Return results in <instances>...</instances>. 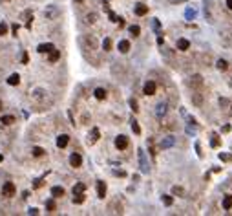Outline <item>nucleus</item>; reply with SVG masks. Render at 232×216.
<instances>
[{
    "label": "nucleus",
    "mask_w": 232,
    "mask_h": 216,
    "mask_svg": "<svg viewBox=\"0 0 232 216\" xmlns=\"http://www.w3.org/2000/svg\"><path fill=\"white\" fill-rule=\"evenodd\" d=\"M81 42H82V48H84L86 51H95L99 48V40H97V37H93V35H84L81 39Z\"/></svg>",
    "instance_id": "nucleus-1"
},
{
    "label": "nucleus",
    "mask_w": 232,
    "mask_h": 216,
    "mask_svg": "<svg viewBox=\"0 0 232 216\" xmlns=\"http://www.w3.org/2000/svg\"><path fill=\"white\" fill-rule=\"evenodd\" d=\"M137 158H139V165H141L143 174H148V172H150V165H148V159H146L145 150H141V148H139V150H137Z\"/></svg>",
    "instance_id": "nucleus-2"
},
{
    "label": "nucleus",
    "mask_w": 232,
    "mask_h": 216,
    "mask_svg": "<svg viewBox=\"0 0 232 216\" xmlns=\"http://www.w3.org/2000/svg\"><path fill=\"white\" fill-rule=\"evenodd\" d=\"M201 84H203V77H201L199 73H196V75H190L188 79H187V86L192 88V90H198Z\"/></svg>",
    "instance_id": "nucleus-3"
},
{
    "label": "nucleus",
    "mask_w": 232,
    "mask_h": 216,
    "mask_svg": "<svg viewBox=\"0 0 232 216\" xmlns=\"http://www.w3.org/2000/svg\"><path fill=\"white\" fill-rule=\"evenodd\" d=\"M108 209H110V211H113L115 214H123V213H124V205H123L121 198H115V200H113V203H110Z\"/></svg>",
    "instance_id": "nucleus-4"
},
{
    "label": "nucleus",
    "mask_w": 232,
    "mask_h": 216,
    "mask_svg": "<svg viewBox=\"0 0 232 216\" xmlns=\"http://www.w3.org/2000/svg\"><path fill=\"white\" fill-rule=\"evenodd\" d=\"M156 90H157L156 81H146V83H145V86H143V94H145V95H154V94H156Z\"/></svg>",
    "instance_id": "nucleus-5"
},
{
    "label": "nucleus",
    "mask_w": 232,
    "mask_h": 216,
    "mask_svg": "<svg viewBox=\"0 0 232 216\" xmlns=\"http://www.w3.org/2000/svg\"><path fill=\"white\" fill-rule=\"evenodd\" d=\"M212 2L210 0H205L203 2V13H205V19L208 22H214V17H212Z\"/></svg>",
    "instance_id": "nucleus-6"
},
{
    "label": "nucleus",
    "mask_w": 232,
    "mask_h": 216,
    "mask_svg": "<svg viewBox=\"0 0 232 216\" xmlns=\"http://www.w3.org/2000/svg\"><path fill=\"white\" fill-rule=\"evenodd\" d=\"M112 73H113V75H115L117 79H124V75H126V72H124L123 64H119V62L112 64Z\"/></svg>",
    "instance_id": "nucleus-7"
},
{
    "label": "nucleus",
    "mask_w": 232,
    "mask_h": 216,
    "mask_svg": "<svg viewBox=\"0 0 232 216\" xmlns=\"http://www.w3.org/2000/svg\"><path fill=\"white\" fill-rule=\"evenodd\" d=\"M15 185H13V181H6L4 183V187H2V194L4 196H8V198H11V196L15 194Z\"/></svg>",
    "instance_id": "nucleus-8"
},
{
    "label": "nucleus",
    "mask_w": 232,
    "mask_h": 216,
    "mask_svg": "<svg viewBox=\"0 0 232 216\" xmlns=\"http://www.w3.org/2000/svg\"><path fill=\"white\" fill-rule=\"evenodd\" d=\"M70 165L75 167V169H79V167L82 165V156H81L79 152H73V154L70 156Z\"/></svg>",
    "instance_id": "nucleus-9"
},
{
    "label": "nucleus",
    "mask_w": 232,
    "mask_h": 216,
    "mask_svg": "<svg viewBox=\"0 0 232 216\" xmlns=\"http://www.w3.org/2000/svg\"><path fill=\"white\" fill-rule=\"evenodd\" d=\"M115 147H117V150H126V147H128L126 136H117L115 138Z\"/></svg>",
    "instance_id": "nucleus-10"
},
{
    "label": "nucleus",
    "mask_w": 232,
    "mask_h": 216,
    "mask_svg": "<svg viewBox=\"0 0 232 216\" xmlns=\"http://www.w3.org/2000/svg\"><path fill=\"white\" fill-rule=\"evenodd\" d=\"M97 196H99L101 200H104L106 198V183L103 181V180L97 181Z\"/></svg>",
    "instance_id": "nucleus-11"
},
{
    "label": "nucleus",
    "mask_w": 232,
    "mask_h": 216,
    "mask_svg": "<svg viewBox=\"0 0 232 216\" xmlns=\"http://www.w3.org/2000/svg\"><path fill=\"white\" fill-rule=\"evenodd\" d=\"M166 112H168V105L166 103H159L156 106V117H163Z\"/></svg>",
    "instance_id": "nucleus-12"
},
{
    "label": "nucleus",
    "mask_w": 232,
    "mask_h": 216,
    "mask_svg": "<svg viewBox=\"0 0 232 216\" xmlns=\"http://www.w3.org/2000/svg\"><path fill=\"white\" fill-rule=\"evenodd\" d=\"M198 61H199V64H203V66H210L212 64V57L208 53H199L198 55Z\"/></svg>",
    "instance_id": "nucleus-13"
},
{
    "label": "nucleus",
    "mask_w": 232,
    "mask_h": 216,
    "mask_svg": "<svg viewBox=\"0 0 232 216\" xmlns=\"http://www.w3.org/2000/svg\"><path fill=\"white\" fill-rule=\"evenodd\" d=\"M68 143H70V136H68V134H61V136L57 138V147H59V148H64Z\"/></svg>",
    "instance_id": "nucleus-14"
},
{
    "label": "nucleus",
    "mask_w": 232,
    "mask_h": 216,
    "mask_svg": "<svg viewBox=\"0 0 232 216\" xmlns=\"http://www.w3.org/2000/svg\"><path fill=\"white\" fill-rule=\"evenodd\" d=\"M97 20H99V15H97V13H88V15L84 17V24H86V26H93Z\"/></svg>",
    "instance_id": "nucleus-15"
},
{
    "label": "nucleus",
    "mask_w": 232,
    "mask_h": 216,
    "mask_svg": "<svg viewBox=\"0 0 232 216\" xmlns=\"http://www.w3.org/2000/svg\"><path fill=\"white\" fill-rule=\"evenodd\" d=\"M59 15H61V11L57 9L55 6H50V8L46 9V17H48V19H55V17H59Z\"/></svg>",
    "instance_id": "nucleus-16"
},
{
    "label": "nucleus",
    "mask_w": 232,
    "mask_h": 216,
    "mask_svg": "<svg viewBox=\"0 0 232 216\" xmlns=\"http://www.w3.org/2000/svg\"><path fill=\"white\" fill-rule=\"evenodd\" d=\"M53 48H55V46H53V44H39V48H37V51H39V53H50V51H51Z\"/></svg>",
    "instance_id": "nucleus-17"
},
{
    "label": "nucleus",
    "mask_w": 232,
    "mask_h": 216,
    "mask_svg": "<svg viewBox=\"0 0 232 216\" xmlns=\"http://www.w3.org/2000/svg\"><path fill=\"white\" fill-rule=\"evenodd\" d=\"M192 103H194V105H196V106H203V103H205V101H203V95H201V94H192Z\"/></svg>",
    "instance_id": "nucleus-18"
},
{
    "label": "nucleus",
    "mask_w": 232,
    "mask_h": 216,
    "mask_svg": "<svg viewBox=\"0 0 232 216\" xmlns=\"http://www.w3.org/2000/svg\"><path fill=\"white\" fill-rule=\"evenodd\" d=\"M190 48V42L187 40V39H179L177 40V50H181V51H187Z\"/></svg>",
    "instance_id": "nucleus-19"
},
{
    "label": "nucleus",
    "mask_w": 232,
    "mask_h": 216,
    "mask_svg": "<svg viewBox=\"0 0 232 216\" xmlns=\"http://www.w3.org/2000/svg\"><path fill=\"white\" fill-rule=\"evenodd\" d=\"M146 13H148V8L145 4H137V6H135V15H137V17H143V15H146Z\"/></svg>",
    "instance_id": "nucleus-20"
},
{
    "label": "nucleus",
    "mask_w": 232,
    "mask_h": 216,
    "mask_svg": "<svg viewBox=\"0 0 232 216\" xmlns=\"http://www.w3.org/2000/svg\"><path fill=\"white\" fill-rule=\"evenodd\" d=\"M176 143V139L172 138V136H168V138H165V139L161 141V148H168V147H172Z\"/></svg>",
    "instance_id": "nucleus-21"
},
{
    "label": "nucleus",
    "mask_w": 232,
    "mask_h": 216,
    "mask_svg": "<svg viewBox=\"0 0 232 216\" xmlns=\"http://www.w3.org/2000/svg\"><path fill=\"white\" fill-rule=\"evenodd\" d=\"M219 106H221L223 110H230V112H232V103L229 101V99L221 97V99H219Z\"/></svg>",
    "instance_id": "nucleus-22"
},
{
    "label": "nucleus",
    "mask_w": 232,
    "mask_h": 216,
    "mask_svg": "<svg viewBox=\"0 0 232 216\" xmlns=\"http://www.w3.org/2000/svg\"><path fill=\"white\" fill-rule=\"evenodd\" d=\"M119 51H121V53H128V51H130V42H128V40H121V42H119Z\"/></svg>",
    "instance_id": "nucleus-23"
},
{
    "label": "nucleus",
    "mask_w": 232,
    "mask_h": 216,
    "mask_svg": "<svg viewBox=\"0 0 232 216\" xmlns=\"http://www.w3.org/2000/svg\"><path fill=\"white\" fill-rule=\"evenodd\" d=\"M59 59H61V51H59V50H55V48H53L51 51H50V62H57V61H59Z\"/></svg>",
    "instance_id": "nucleus-24"
},
{
    "label": "nucleus",
    "mask_w": 232,
    "mask_h": 216,
    "mask_svg": "<svg viewBox=\"0 0 232 216\" xmlns=\"http://www.w3.org/2000/svg\"><path fill=\"white\" fill-rule=\"evenodd\" d=\"M99 136H101V132H99L97 128H93L92 132H90V139H88V143H90V145H92V143H95V141L99 139Z\"/></svg>",
    "instance_id": "nucleus-25"
},
{
    "label": "nucleus",
    "mask_w": 232,
    "mask_h": 216,
    "mask_svg": "<svg viewBox=\"0 0 232 216\" xmlns=\"http://www.w3.org/2000/svg\"><path fill=\"white\" fill-rule=\"evenodd\" d=\"M223 209H232V194H227L225 198H223Z\"/></svg>",
    "instance_id": "nucleus-26"
},
{
    "label": "nucleus",
    "mask_w": 232,
    "mask_h": 216,
    "mask_svg": "<svg viewBox=\"0 0 232 216\" xmlns=\"http://www.w3.org/2000/svg\"><path fill=\"white\" fill-rule=\"evenodd\" d=\"M8 83H9L11 86L18 84V83H20V75H18V73H11V75H9V79H8Z\"/></svg>",
    "instance_id": "nucleus-27"
},
{
    "label": "nucleus",
    "mask_w": 232,
    "mask_h": 216,
    "mask_svg": "<svg viewBox=\"0 0 232 216\" xmlns=\"http://www.w3.org/2000/svg\"><path fill=\"white\" fill-rule=\"evenodd\" d=\"M172 194L174 196H183V198H185V189H181L179 185H174V187H172Z\"/></svg>",
    "instance_id": "nucleus-28"
},
{
    "label": "nucleus",
    "mask_w": 232,
    "mask_h": 216,
    "mask_svg": "<svg viewBox=\"0 0 232 216\" xmlns=\"http://www.w3.org/2000/svg\"><path fill=\"white\" fill-rule=\"evenodd\" d=\"M93 95H95L97 99H104V97H106V90H104V88H95Z\"/></svg>",
    "instance_id": "nucleus-29"
},
{
    "label": "nucleus",
    "mask_w": 232,
    "mask_h": 216,
    "mask_svg": "<svg viewBox=\"0 0 232 216\" xmlns=\"http://www.w3.org/2000/svg\"><path fill=\"white\" fill-rule=\"evenodd\" d=\"M84 191H86V185L84 183H75L73 194H81V192H84Z\"/></svg>",
    "instance_id": "nucleus-30"
},
{
    "label": "nucleus",
    "mask_w": 232,
    "mask_h": 216,
    "mask_svg": "<svg viewBox=\"0 0 232 216\" xmlns=\"http://www.w3.org/2000/svg\"><path fill=\"white\" fill-rule=\"evenodd\" d=\"M216 66H218V68H219L221 72H225V70H229V62H227L225 59H219V61L216 62Z\"/></svg>",
    "instance_id": "nucleus-31"
},
{
    "label": "nucleus",
    "mask_w": 232,
    "mask_h": 216,
    "mask_svg": "<svg viewBox=\"0 0 232 216\" xmlns=\"http://www.w3.org/2000/svg\"><path fill=\"white\" fill-rule=\"evenodd\" d=\"M103 50H104V51H112V39H110V37H106V39H104V42H103Z\"/></svg>",
    "instance_id": "nucleus-32"
},
{
    "label": "nucleus",
    "mask_w": 232,
    "mask_h": 216,
    "mask_svg": "<svg viewBox=\"0 0 232 216\" xmlns=\"http://www.w3.org/2000/svg\"><path fill=\"white\" fill-rule=\"evenodd\" d=\"M51 194L55 196V198L64 196V189H62V187H53V189H51Z\"/></svg>",
    "instance_id": "nucleus-33"
},
{
    "label": "nucleus",
    "mask_w": 232,
    "mask_h": 216,
    "mask_svg": "<svg viewBox=\"0 0 232 216\" xmlns=\"http://www.w3.org/2000/svg\"><path fill=\"white\" fill-rule=\"evenodd\" d=\"M0 123H4V125H13V123H15V117H13V116H4V117L0 119Z\"/></svg>",
    "instance_id": "nucleus-34"
},
{
    "label": "nucleus",
    "mask_w": 232,
    "mask_h": 216,
    "mask_svg": "<svg viewBox=\"0 0 232 216\" xmlns=\"http://www.w3.org/2000/svg\"><path fill=\"white\" fill-rule=\"evenodd\" d=\"M84 200H86L84 192H81V194H75V198H73V203H77V205H79V203H82Z\"/></svg>",
    "instance_id": "nucleus-35"
},
{
    "label": "nucleus",
    "mask_w": 232,
    "mask_h": 216,
    "mask_svg": "<svg viewBox=\"0 0 232 216\" xmlns=\"http://www.w3.org/2000/svg\"><path fill=\"white\" fill-rule=\"evenodd\" d=\"M128 31H130V35L137 37L139 33H141V28H139V26H130V28H128Z\"/></svg>",
    "instance_id": "nucleus-36"
},
{
    "label": "nucleus",
    "mask_w": 232,
    "mask_h": 216,
    "mask_svg": "<svg viewBox=\"0 0 232 216\" xmlns=\"http://www.w3.org/2000/svg\"><path fill=\"white\" fill-rule=\"evenodd\" d=\"M185 17H187V20H192V19L196 17V11L192 9V8H188V9L185 11Z\"/></svg>",
    "instance_id": "nucleus-37"
},
{
    "label": "nucleus",
    "mask_w": 232,
    "mask_h": 216,
    "mask_svg": "<svg viewBox=\"0 0 232 216\" xmlns=\"http://www.w3.org/2000/svg\"><path fill=\"white\" fill-rule=\"evenodd\" d=\"M46 209H48L50 213H53V211L57 209V205H55V202H53V200H48V202H46Z\"/></svg>",
    "instance_id": "nucleus-38"
},
{
    "label": "nucleus",
    "mask_w": 232,
    "mask_h": 216,
    "mask_svg": "<svg viewBox=\"0 0 232 216\" xmlns=\"http://www.w3.org/2000/svg\"><path fill=\"white\" fill-rule=\"evenodd\" d=\"M210 145H212V147H219V145H221V139H219L218 136H212V139H210Z\"/></svg>",
    "instance_id": "nucleus-39"
},
{
    "label": "nucleus",
    "mask_w": 232,
    "mask_h": 216,
    "mask_svg": "<svg viewBox=\"0 0 232 216\" xmlns=\"http://www.w3.org/2000/svg\"><path fill=\"white\" fill-rule=\"evenodd\" d=\"M42 97H44V90H35L33 92V99H39L40 101Z\"/></svg>",
    "instance_id": "nucleus-40"
},
{
    "label": "nucleus",
    "mask_w": 232,
    "mask_h": 216,
    "mask_svg": "<svg viewBox=\"0 0 232 216\" xmlns=\"http://www.w3.org/2000/svg\"><path fill=\"white\" fill-rule=\"evenodd\" d=\"M31 152H33V156H35V158H40V156L44 154V150L40 148V147H35V148H33Z\"/></svg>",
    "instance_id": "nucleus-41"
},
{
    "label": "nucleus",
    "mask_w": 232,
    "mask_h": 216,
    "mask_svg": "<svg viewBox=\"0 0 232 216\" xmlns=\"http://www.w3.org/2000/svg\"><path fill=\"white\" fill-rule=\"evenodd\" d=\"M132 130H134V134H141V127L137 125V121H132Z\"/></svg>",
    "instance_id": "nucleus-42"
},
{
    "label": "nucleus",
    "mask_w": 232,
    "mask_h": 216,
    "mask_svg": "<svg viewBox=\"0 0 232 216\" xmlns=\"http://www.w3.org/2000/svg\"><path fill=\"white\" fill-rule=\"evenodd\" d=\"M130 106H132L134 112H139V105H137V101H135V99H130Z\"/></svg>",
    "instance_id": "nucleus-43"
},
{
    "label": "nucleus",
    "mask_w": 232,
    "mask_h": 216,
    "mask_svg": "<svg viewBox=\"0 0 232 216\" xmlns=\"http://www.w3.org/2000/svg\"><path fill=\"white\" fill-rule=\"evenodd\" d=\"M219 158H221L223 161H232V154H225V152H221Z\"/></svg>",
    "instance_id": "nucleus-44"
},
{
    "label": "nucleus",
    "mask_w": 232,
    "mask_h": 216,
    "mask_svg": "<svg viewBox=\"0 0 232 216\" xmlns=\"http://www.w3.org/2000/svg\"><path fill=\"white\" fill-rule=\"evenodd\" d=\"M6 33H8V24L0 22V35H6Z\"/></svg>",
    "instance_id": "nucleus-45"
},
{
    "label": "nucleus",
    "mask_w": 232,
    "mask_h": 216,
    "mask_svg": "<svg viewBox=\"0 0 232 216\" xmlns=\"http://www.w3.org/2000/svg\"><path fill=\"white\" fill-rule=\"evenodd\" d=\"M172 202H174V200H172V196H163V203H165V205H172Z\"/></svg>",
    "instance_id": "nucleus-46"
},
{
    "label": "nucleus",
    "mask_w": 232,
    "mask_h": 216,
    "mask_svg": "<svg viewBox=\"0 0 232 216\" xmlns=\"http://www.w3.org/2000/svg\"><path fill=\"white\" fill-rule=\"evenodd\" d=\"M152 28H154V30H159V28H161V22H159L157 19H154V20H152Z\"/></svg>",
    "instance_id": "nucleus-47"
},
{
    "label": "nucleus",
    "mask_w": 232,
    "mask_h": 216,
    "mask_svg": "<svg viewBox=\"0 0 232 216\" xmlns=\"http://www.w3.org/2000/svg\"><path fill=\"white\" fill-rule=\"evenodd\" d=\"M188 125H190V130H194L198 123H196V119H194V117H188Z\"/></svg>",
    "instance_id": "nucleus-48"
},
{
    "label": "nucleus",
    "mask_w": 232,
    "mask_h": 216,
    "mask_svg": "<svg viewBox=\"0 0 232 216\" xmlns=\"http://www.w3.org/2000/svg\"><path fill=\"white\" fill-rule=\"evenodd\" d=\"M42 180H35V183H33V187H35V189H39V187H42Z\"/></svg>",
    "instance_id": "nucleus-49"
},
{
    "label": "nucleus",
    "mask_w": 232,
    "mask_h": 216,
    "mask_svg": "<svg viewBox=\"0 0 232 216\" xmlns=\"http://www.w3.org/2000/svg\"><path fill=\"white\" fill-rule=\"evenodd\" d=\"M29 61V57H28V53H22V64H26Z\"/></svg>",
    "instance_id": "nucleus-50"
},
{
    "label": "nucleus",
    "mask_w": 232,
    "mask_h": 216,
    "mask_svg": "<svg viewBox=\"0 0 232 216\" xmlns=\"http://www.w3.org/2000/svg\"><path fill=\"white\" fill-rule=\"evenodd\" d=\"M28 213H29V214H39V209H35V207H31V209H29Z\"/></svg>",
    "instance_id": "nucleus-51"
},
{
    "label": "nucleus",
    "mask_w": 232,
    "mask_h": 216,
    "mask_svg": "<svg viewBox=\"0 0 232 216\" xmlns=\"http://www.w3.org/2000/svg\"><path fill=\"white\" fill-rule=\"evenodd\" d=\"M113 174H115V176H126L123 170H113Z\"/></svg>",
    "instance_id": "nucleus-52"
},
{
    "label": "nucleus",
    "mask_w": 232,
    "mask_h": 216,
    "mask_svg": "<svg viewBox=\"0 0 232 216\" xmlns=\"http://www.w3.org/2000/svg\"><path fill=\"white\" fill-rule=\"evenodd\" d=\"M196 150H198V154L201 156V145H199V143H196Z\"/></svg>",
    "instance_id": "nucleus-53"
},
{
    "label": "nucleus",
    "mask_w": 232,
    "mask_h": 216,
    "mask_svg": "<svg viewBox=\"0 0 232 216\" xmlns=\"http://www.w3.org/2000/svg\"><path fill=\"white\" fill-rule=\"evenodd\" d=\"M13 33H15V35L18 33V24H15V26H13Z\"/></svg>",
    "instance_id": "nucleus-54"
},
{
    "label": "nucleus",
    "mask_w": 232,
    "mask_h": 216,
    "mask_svg": "<svg viewBox=\"0 0 232 216\" xmlns=\"http://www.w3.org/2000/svg\"><path fill=\"white\" fill-rule=\"evenodd\" d=\"M223 132H230V125H225V127H223Z\"/></svg>",
    "instance_id": "nucleus-55"
},
{
    "label": "nucleus",
    "mask_w": 232,
    "mask_h": 216,
    "mask_svg": "<svg viewBox=\"0 0 232 216\" xmlns=\"http://www.w3.org/2000/svg\"><path fill=\"white\" fill-rule=\"evenodd\" d=\"M227 6H229V9H232V0H227Z\"/></svg>",
    "instance_id": "nucleus-56"
},
{
    "label": "nucleus",
    "mask_w": 232,
    "mask_h": 216,
    "mask_svg": "<svg viewBox=\"0 0 232 216\" xmlns=\"http://www.w3.org/2000/svg\"><path fill=\"white\" fill-rule=\"evenodd\" d=\"M2 159H4V158H2V154H0V163H2Z\"/></svg>",
    "instance_id": "nucleus-57"
},
{
    "label": "nucleus",
    "mask_w": 232,
    "mask_h": 216,
    "mask_svg": "<svg viewBox=\"0 0 232 216\" xmlns=\"http://www.w3.org/2000/svg\"><path fill=\"white\" fill-rule=\"evenodd\" d=\"M0 110H2V101H0Z\"/></svg>",
    "instance_id": "nucleus-58"
},
{
    "label": "nucleus",
    "mask_w": 232,
    "mask_h": 216,
    "mask_svg": "<svg viewBox=\"0 0 232 216\" xmlns=\"http://www.w3.org/2000/svg\"><path fill=\"white\" fill-rule=\"evenodd\" d=\"M75 2H82V0H75Z\"/></svg>",
    "instance_id": "nucleus-59"
},
{
    "label": "nucleus",
    "mask_w": 232,
    "mask_h": 216,
    "mask_svg": "<svg viewBox=\"0 0 232 216\" xmlns=\"http://www.w3.org/2000/svg\"><path fill=\"white\" fill-rule=\"evenodd\" d=\"M2 2H6V0H2Z\"/></svg>",
    "instance_id": "nucleus-60"
}]
</instances>
